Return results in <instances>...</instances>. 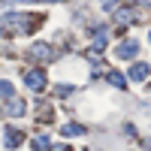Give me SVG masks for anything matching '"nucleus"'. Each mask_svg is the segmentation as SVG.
I'll list each match as a JSON object with an SVG mask.
<instances>
[{
    "instance_id": "obj_15",
    "label": "nucleus",
    "mask_w": 151,
    "mask_h": 151,
    "mask_svg": "<svg viewBox=\"0 0 151 151\" xmlns=\"http://www.w3.org/2000/svg\"><path fill=\"white\" fill-rule=\"evenodd\" d=\"M91 151H94V148H91Z\"/></svg>"
},
{
    "instance_id": "obj_12",
    "label": "nucleus",
    "mask_w": 151,
    "mask_h": 151,
    "mask_svg": "<svg viewBox=\"0 0 151 151\" xmlns=\"http://www.w3.org/2000/svg\"><path fill=\"white\" fill-rule=\"evenodd\" d=\"M0 97H12V85L9 82H0Z\"/></svg>"
},
{
    "instance_id": "obj_3",
    "label": "nucleus",
    "mask_w": 151,
    "mask_h": 151,
    "mask_svg": "<svg viewBox=\"0 0 151 151\" xmlns=\"http://www.w3.org/2000/svg\"><path fill=\"white\" fill-rule=\"evenodd\" d=\"M136 55H139V42H130V40L115 48V58H118V60H130V58H136Z\"/></svg>"
},
{
    "instance_id": "obj_14",
    "label": "nucleus",
    "mask_w": 151,
    "mask_h": 151,
    "mask_svg": "<svg viewBox=\"0 0 151 151\" xmlns=\"http://www.w3.org/2000/svg\"><path fill=\"white\" fill-rule=\"evenodd\" d=\"M52 151H70V148H67V145H55Z\"/></svg>"
},
{
    "instance_id": "obj_1",
    "label": "nucleus",
    "mask_w": 151,
    "mask_h": 151,
    "mask_svg": "<svg viewBox=\"0 0 151 151\" xmlns=\"http://www.w3.org/2000/svg\"><path fill=\"white\" fill-rule=\"evenodd\" d=\"M24 18H27V15H21V12H6V15L0 18V24H3L6 30H12V33H18V30H27V27H30V24L24 21Z\"/></svg>"
},
{
    "instance_id": "obj_8",
    "label": "nucleus",
    "mask_w": 151,
    "mask_h": 151,
    "mask_svg": "<svg viewBox=\"0 0 151 151\" xmlns=\"http://www.w3.org/2000/svg\"><path fill=\"white\" fill-rule=\"evenodd\" d=\"M109 82L115 85V88H121V91H124V88H127V79H124L121 73H109Z\"/></svg>"
},
{
    "instance_id": "obj_5",
    "label": "nucleus",
    "mask_w": 151,
    "mask_h": 151,
    "mask_svg": "<svg viewBox=\"0 0 151 151\" xmlns=\"http://www.w3.org/2000/svg\"><path fill=\"white\" fill-rule=\"evenodd\" d=\"M24 112H27L24 100H9V106H6V115H12V118H21Z\"/></svg>"
},
{
    "instance_id": "obj_4",
    "label": "nucleus",
    "mask_w": 151,
    "mask_h": 151,
    "mask_svg": "<svg viewBox=\"0 0 151 151\" xmlns=\"http://www.w3.org/2000/svg\"><path fill=\"white\" fill-rule=\"evenodd\" d=\"M27 58L48 60V58H55V52H52V45H48V42H40V45H30V48H27Z\"/></svg>"
},
{
    "instance_id": "obj_6",
    "label": "nucleus",
    "mask_w": 151,
    "mask_h": 151,
    "mask_svg": "<svg viewBox=\"0 0 151 151\" xmlns=\"http://www.w3.org/2000/svg\"><path fill=\"white\" fill-rule=\"evenodd\" d=\"M148 73H151L148 64H136V67L130 70V79H133V82H145V79H148Z\"/></svg>"
},
{
    "instance_id": "obj_2",
    "label": "nucleus",
    "mask_w": 151,
    "mask_h": 151,
    "mask_svg": "<svg viewBox=\"0 0 151 151\" xmlns=\"http://www.w3.org/2000/svg\"><path fill=\"white\" fill-rule=\"evenodd\" d=\"M24 85H27L30 91H42V88H45V73H42V70H30V73H24Z\"/></svg>"
},
{
    "instance_id": "obj_11",
    "label": "nucleus",
    "mask_w": 151,
    "mask_h": 151,
    "mask_svg": "<svg viewBox=\"0 0 151 151\" xmlns=\"http://www.w3.org/2000/svg\"><path fill=\"white\" fill-rule=\"evenodd\" d=\"M79 133H82L79 124H67V127H64V136H79Z\"/></svg>"
},
{
    "instance_id": "obj_13",
    "label": "nucleus",
    "mask_w": 151,
    "mask_h": 151,
    "mask_svg": "<svg viewBox=\"0 0 151 151\" xmlns=\"http://www.w3.org/2000/svg\"><path fill=\"white\" fill-rule=\"evenodd\" d=\"M100 3H103V9H112V6L118 3V0H100Z\"/></svg>"
},
{
    "instance_id": "obj_7",
    "label": "nucleus",
    "mask_w": 151,
    "mask_h": 151,
    "mask_svg": "<svg viewBox=\"0 0 151 151\" xmlns=\"http://www.w3.org/2000/svg\"><path fill=\"white\" fill-rule=\"evenodd\" d=\"M21 139H24V133H18V130H6V148H15V145H21Z\"/></svg>"
},
{
    "instance_id": "obj_9",
    "label": "nucleus",
    "mask_w": 151,
    "mask_h": 151,
    "mask_svg": "<svg viewBox=\"0 0 151 151\" xmlns=\"http://www.w3.org/2000/svg\"><path fill=\"white\" fill-rule=\"evenodd\" d=\"M130 15H133L130 9H118V12H115V21H118V24H127V21H130Z\"/></svg>"
},
{
    "instance_id": "obj_10",
    "label": "nucleus",
    "mask_w": 151,
    "mask_h": 151,
    "mask_svg": "<svg viewBox=\"0 0 151 151\" xmlns=\"http://www.w3.org/2000/svg\"><path fill=\"white\" fill-rule=\"evenodd\" d=\"M33 148H36V151H45V148H48V136H36V139H33Z\"/></svg>"
}]
</instances>
